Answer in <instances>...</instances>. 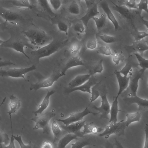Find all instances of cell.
Wrapping results in <instances>:
<instances>
[{
    "instance_id": "obj_43",
    "label": "cell",
    "mask_w": 148,
    "mask_h": 148,
    "mask_svg": "<svg viewBox=\"0 0 148 148\" xmlns=\"http://www.w3.org/2000/svg\"><path fill=\"white\" fill-rule=\"evenodd\" d=\"M97 46V41L96 39L92 38L86 42V47L87 49L90 50H94L96 49Z\"/></svg>"
},
{
    "instance_id": "obj_49",
    "label": "cell",
    "mask_w": 148,
    "mask_h": 148,
    "mask_svg": "<svg viewBox=\"0 0 148 148\" xmlns=\"http://www.w3.org/2000/svg\"><path fill=\"white\" fill-rule=\"evenodd\" d=\"M138 10H144L148 13V0H141L138 3Z\"/></svg>"
},
{
    "instance_id": "obj_44",
    "label": "cell",
    "mask_w": 148,
    "mask_h": 148,
    "mask_svg": "<svg viewBox=\"0 0 148 148\" xmlns=\"http://www.w3.org/2000/svg\"><path fill=\"white\" fill-rule=\"evenodd\" d=\"M89 144L90 143L88 140L78 141L71 144V148H83Z\"/></svg>"
},
{
    "instance_id": "obj_53",
    "label": "cell",
    "mask_w": 148,
    "mask_h": 148,
    "mask_svg": "<svg viewBox=\"0 0 148 148\" xmlns=\"http://www.w3.org/2000/svg\"><path fill=\"white\" fill-rule=\"evenodd\" d=\"M41 148H53V145L50 142L45 141L42 144Z\"/></svg>"
},
{
    "instance_id": "obj_54",
    "label": "cell",
    "mask_w": 148,
    "mask_h": 148,
    "mask_svg": "<svg viewBox=\"0 0 148 148\" xmlns=\"http://www.w3.org/2000/svg\"><path fill=\"white\" fill-rule=\"evenodd\" d=\"M14 64L9 61H0V67L14 65Z\"/></svg>"
},
{
    "instance_id": "obj_59",
    "label": "cell",
    "mask_w": 148,
    "mask_h": 148,
    "mask_svg": "<svg viewBox=\"0 0 148 148\" xmlns=\"http://www.w3.org/2000/svg\"><path fill=\"white\" fill-rule=\"evenodd\" d=\"M147 53H148V52H147Z\"/></svg>"
},
{
    "instance_id": "obj_38",
    "label": "cell",
    "mask_w": 148,
    "mask_h": 148,
    "mask_svg": "<svg viewBox=\"0 0 148 148\" xmlns=\"http://www.w3.org/2000/svg\"><path fill=\"white\" fill-rule=\"evenodd\" d=\"M96 52L98 54L109 56H112V53L111 48L108 46H101L96 50Z\"/></svg>"
},
{
    "instance_id": "obj_47",
    "label": "cell",
    "mask_w": 148,
    "mask_h": 148,
    "mask_svg": "<svg viewBox=\"0 0 148 148\" xmlns=\"http://www.w3.org/2000/svg\"><path fill=\"white\" fill-rule=\"evenodd\" d=\"M50 5L53 10L55 11L58 10L61 7L62 2L60 0H49Z\"/></svg>"
},
{
    "instance_id": "obj_9",
    "label": "cell",
    "mask_w": 148,
    "mask_h": 148,
    "mask_svg": "<svg viewBox=\"0 0 148 148\" xmlns=\"http://www.w3.org/2000/svg\"><path fill=\"white\" fill-rule=\"evenodd\" d=\"M61 72L53 73L47 78L35 84H32L29 89L30 90L36 91L39 89L47 88L52 86L53 84L61 77L65 76Z\"/></svg>"
},
{
    "instance_id": "obj_3",
    "label": "cell",
    "mask_w": 148,
    "mask_h": 148,
    "mask_svg": "<svg viewBox=\"0 0 148 148\" xmlns=\"http://www.w3.org/2000/svg\"><path fill=\"white\" fill-rule=\"evenodd\" d=\"M145 71L138 68H135L129 74L130 77L128 86L127 88L121 95L123 98L126 97H132L137 95L140 79L143 80Z\"/></svg>"
},
{
    "instance_id": "obj_37",
    "label": "cell",
    "mask_w": 148,
    "mask_h": 148,
    "mask_svg": "<svg viewBox=\"0 0 148 148\" xmlns=\"http://www.w3.org/2000/svg\"><path fill=\"white\" fill-rule=\"evenodd\" d=\"M123 51L120 53L116 52L113 53L112 55V60L115 65H117L121 62L124 61L125 60V57L123 54Z\"/></svg>"
},
{
    "instance_id": "obj_56",
    "label": "cell",
    "mask_w": 148,
    "mask_h": 148,
    "mask_svg": "<svg viewBox=\"0 0 148 148\" xmlns=\"http://www.w3.org/2000/svg\"><path fill=\"white\" fill-rule=\"evenodd\" d=\"M114 145L112 144L108 141H107L106 142L105 148H114Z\"/></svg>"
},
{
    "instance_id": "obj_55",
    "label": "cell",
    "mask_w": 148,
    "mask_h": 148,
    "mask_svg": "<svg viewBox=\"0 0 148 148\" xmlns=\"http://www.w3.org/2000/svg\"><path fill=\"white\" fill-rule=\"evenodd\" d=\"M114 145L116 146V148H125L116 138H115Z\"/></svg>"
},
{
    "instance_id": "obj_32",
    "label": "cell",
    "mask_w": 148,
    "mask_h": 148,
    "mask_svg": "<svg viewBox=\"0 0 148 148\" xmlns=\"http://www.w3.org/2000/svg\"><path fill=\"white\" fill-rule=\"evenodd\" d=\"M103 60H100L96 64L88 70L89 74L91 76H94L97 73H101L103 71Z\"/></svg>"
},
{
    "instance_id": "obj_46",
    "label": "cell",
    "mask_w": 148,
    "mask_h": 148,
    "mask_svg": "<svg viewBox=\"0 0 148 148\" xmlns=\"http://www.w3.org/2000/svg\"><path fill=\"white\" fill-rule=\"evenodd\" d=\"M82 46V44L79 42H75L72 43L70 45L69 50L72 53H77L79 50Z\"/></svg>"
},
{
    "instance_id": "obj_58",
    "label": "cell",
    "mask_w": 148,
    "mask_h": 148,
    "mask_svg": "<svg viewBox=\"0 0 148 148\" xmlns=\"http://www.w3.org/2000/svg\"><path fill=\"white\" fill-rule=\"evenodd\" d=\"M147 86H148V83L147 84Z\"/></svg>"
},
{
    "instance_id": "obj_48",
    "label": "cell",
    "mask_w": 148,
    "mask_h": 148,
    "mask_svg": "<svg viewBox=\"0 0 148 148\" xmlns=\"http://www.w3.org/2000/svg\"><path fill=\"white\" fill-rule=\"evenodd\" d=\"M85 26L82 22H77L74 25L73 29L76 32L79 34L84 33L85 30Z\"/></svg>"
},
{
    "instance_id": "obj_26",
    "label": "cell",
    "mask_w": 148,
    "mask_h": 148,
    "mask_svg": "<svg viewBox=\"0 0 148 148\" xmlns=\"http://www.w3.org/2000/svg\"><path fill=\"white\" fill-rule=\"evenodd\" d=\"M128 47L138 52L141 56L143 55L144 51H148V45L147 41L144 39L134 41L131 45L128 46Z\"/></svg>"
},
{
    "instance_id": "obj_18",
    "label": "cell",
    "mask_w": 148,
    "mask_h": 148,
    "mask_svg": "<svg viewBox=\"0 0 148 148\" xmlns=\"http://www.w3.org/2000/svg\"><path fill=\"white\" fill-rule=\"evenodd\" d=\"M85 65L84 62L80 57L77 56H73L68 60L60 72L66 75V72L70 68L77 66Z\"/></svg>"
},
{
    "instance_id": "obj_41",
    "label": "cell",
    "mask_w": 148,
    "mask_h": 148,
    "mask_svg": "<svg viewBox=\"0 0 148 148\" xmlns=\"http://www.w3.org/2000/svg\"><path fill=\"white\" fill-rule=\"evenodd\" d=\"M100 38L104 42L111 44L114 42L116 40L115 37L113 36L107 34H103L99 36Z\"/></svg>"
},
{
    "instance_id": "obj_12",
    "label": "cell",
    "mask_w": 148,
    "mask_h": 148,
    "mask_svg": "<svg viewBox=\"0 0 148 148\" xmlns=\"http://www.w3.org/2000/svg\"><path fill=\"white\" fill-rule=\"evenodd\" d=\"M97 82V79L95 76H91L88 80L83 84L76 88L71 89L67 88L66 92L68 93H70L75 91L79 90L90 94L92 87Z\"/></svg>"
},
{
    "instance_id": "obj_29",
    "label": "cell",
    "mask_w": 148,
    "mask_h": 148,
    "mask_svg": "<svg viewBox=\"0 0 148 148\" xmlns=\"http://www.w3.org/2000/svg\"><path fill=\"white\" fill-rule=\"evenodd\" d=\"M13 7L23 8L32 9L33 6L29 1L27 0H15L7 1Z\"/></svg>"
},
{
    "instance_id": "obj_17",
    "label": "cell",
    "mask_w": 148,
    "mask_h": 148,
    "mask_svg": "<svg viewBox=\"0 0 148 148\" xmlns=\"http://www.w3.org/2000/svg\"><path fill=\"white\" fill-rule=\"evenodd\" d=\"M85 121H81L71 123L69 125L65 126H62L61 128L68 133H72L76 135L77 136H81L80 131L82 128L85 124Z\"/></svg>"
},
{
    "instance_id": "obj_28",
    "label": "cell",
    "mask_w": 148,
    "mask_h": 148,
    "mask_svg": "<svg viewBox=\"0 0 148 148\" xmlns=\"http://www.w3.org/2000/svg\"><path fill=\"white\" fill-rule=\"evenodd\" d=\"M101 86V82L99 81L92 87L91 89V96L90 99V101L88 106V107L92 102L100 96Z\"/></svg>"
},
{
    "instance_id": "obj_35",
    "label": "cell",
    "mask_w": 148,
    "mask_h": 148,
    "mask_svg": "<svg viewBox=\"0 0 148 148\" xmlns=\"http://www.w3.org/2000/svg\"><path fill=\"white\" fill-rule=\"evenodd\" d=\"M134 54L137 60L138 66L145 71L146 70L148 69V59H145L142 56L137 52L134 53Z\"/></svg>"
},
{
    "instance_id": "obj_10",
    "label": "cell",
    "mask_w": 148,
    "mask_h": 148,
    "mask_svg": "<svg viewBox=\"0 0 148 148\" xmlns=\"http://www.w3.org/2000/svg\"><path fill=\"white\" fill-rule=\"evenodd\" d=\"M0 45L1 47L9 48L22 53L27 58L29 59L25 51V48L27 47V44L22 40H17L9 42L8 40Z\"/></svg>"
},
{
    "instance_id": "obj_16",
    "label": "cell",
    "mask_w": 148,
    "mask_h": 148,
    "mask_svg": "<svg viewBox=\"0 0 148 148\" xmlns=\"http://www.w3.org/2000/svg\"><path fill=\"white\" fill-rule=\"evenodd\" d=\"M47 90L46 95L41 103L40 104L37 105L38 107L37 110L33 112V113L35 116H37L38 114H41L47 108L49 105L50 97L56 92V91L53 90H49L47 89Z\"/></svg>"
},
{
    "instance_id": "obj_4",
    "label": "cell",
    "mask_w": 148,
    "mask_h": 148,
    "mask_svg": "<svg viewBox=\"0 0 148 148\" xmlns=\"http://www.w3.org/2000/svg\"><path fill=\"white\" fill-rule=\"evenodd\" d=\"M56 115V114L54 112L48 111L38 116H35L33 117L31 120L35 123L33 128V130L41 129L44 134H49L51 132L49 121Z\"/></svg>"
},
{
    "instance_id": "obj_21",
    "label": "cell",
    "mask_w": 148,
    "mask_h": 148,
    "mask_svg": "<svg viewBox=\"0 0 148 148\" xmlns=\"http://www.w3.org/2000/svg\"><path fill=\"white\" fill-rule=\"evenodd\" d=\"M83 128V130L80 131L81 136L89 134H97L103 131L104 129V128L95 125L93 122L85 123Z\"/></svg>"
},
{
    "instance_id": "obj_39",
    "label": "cell",
    "mask_w": 148,
    "mask_h": 148,
    "mask_svg": "<svg viewBox=\"0 0 148 148\" xmlns=\"http://www.w3.org/2000/svg\"><path fill=\"white\" fill-rule=\"evenodd\" d=\"M132 35L134 38V41L142 40L148 36V33H147L146 31L141 32L137 29L133 31Z\"/></svg>"
},
{
    "instance_id": "obj_7",
    "label": "cell",
    "mask_w": 148,
    "mask_h": 148,
    "mask_svg": "<svg viewBox=\"0 0 148 148\" xmlns=\"http://www.w3.org/2000/svg\"><path fill=\"white\" fill-rule=\"evenodd\" d=\"M101 86L100 90V97L101 98V104L100 106L97 107L93 105L92 108L98 111L100 114V118L109 120L108 114L110 113V106L107 96V92L105 87Z\"/></svg>"
},
{
    "instance_id": "obj_40",
    "label": "cell",
    "mask_w": 148,
    "mask_h": 148,
    "mask_svg": "<svg viewBox=\"0 0 148 148\" xmlns=\"http://www.w3.org/2000/svg\"><path fill=\"white\" fill-rule=\"evenodd\" d=\"M123 5L130 10L138 9V3L134 0H125L122 2Z\"/></svg>"
},
{
    "instance_id": "obj_1",
    "label": "cell",
    "mask_w": 148,
    "mask_h": 148,
    "mask_svg": "<svg viewBox=\"0 0 148 148\" xmlns=\"http://www.w3.org/2000/svg\"><path fill=\"white\" fill-rule=\"evenodd\" d=\"M68 41V39L62 41L53 40L47 44L31 51L30 54L39 62L40 59L49 57L62 48L67 44Z\"/></svg>"
},
{
    "instance_id": "obj_34",
    "label": "cell",
    "mask_w": 148,
    "mask_h": 148,
    "mask_svg": "<svg viewBox=\"0 0 148 148\" xmlns=\"http://www.w3.org/2000/svg\"><path fill=\"white\" fill-rule=\"evenodd\" d=\"M94 21L97 29L99 30L104 27L106 21V16L103 14L99 16L94 17L92 19Z\"/></svg>"
},
{
    "instance_id": "obj_52",
    "label": "cell",
    "mask_w": 148,
    "mask_h": 148,
    "mask_svg": "<svg viewBox=\"0 0 148 148\" xmlns=\"http://www.w3.org/2000/svg\"><path fill=\"white\" fill-rule=\"evenodd\" d=\"M84 1L87 10L92 7L96 3L95 2V0H85Z\"/></svg>"
},
{
    "instance_id": "obj_6",
    "label": "cell",
    "mask_w": 148,
    "mask_h": 148,
    "mask_svg": "<svg viewBox=\"0 0 148 148\" xmlns=\"http://www.w3.org/2000/svg\"><path fill=\"white\" fill-rule=\"evenodd\" d=\"M36 66L33 65L27 68H13L5 69H0V75L2 77H11L14 78H22L27 82H29L27 80L25 75L27 73L35 70Z\"/></svg>"
},
{
    "instance_id": "obj_11",
    "label": "cell",
    "mask_w": 148,
    "mask_h": 148,
    "mask_svg": "<svg viewBox=\"0 0 148 148\" xmlns=\"http://www.w3.org/2000/svg\"><path fill=\"white\" fill-rule=\"evenodd\" d=\"M125 103L130 106L133 103L136 104L139 111L148 110V100L143 99L137 95L132 97H126L123 98Z\"/></svg>"
},
{
    "instance_id": "obj_27",
    "label": "cell",
    "mask_w": 148,
    "mask_h": 148,
    "mask_svg": "<svg viewBox=\"0 0 148 148\" xmlns=\"http://www.w3.org/2000/svg\"><path fill=\"white\" fill-rule=\"evenodd\" d=\"M78 136L75 134L68 133L62 137L58 143V148H65L72 141L76 139Z\"/></svg>"
},
{
    "instance_id": "obj_14",
    "label": "cell",
    "mask_w": 148,
    "mask_h": 148,
    "mask_svg": "<svg viewBox=\"0 0 148 148\" xmlns=\"http://www.w3.org/2000/svg\"><path fill=\"white\" fill-rule=\"evenodd\" d=\"M114 74L116 78L119 85V90L117 96L119 97L127 88L129 84V76L122 75L119 71L115 70Z\"/></svg>"
},
{
    "instance_id": "obj_51",
    "label": "cell",
    "mask_w": 148,
    "mask_h": 148,
    "mask_svg": "<svg viewBox=\"0 0 148 148\" xmlns=\"http://www.w3.org/2000/svg\"><path fill=\"white\" fill-rule=\"evenodd\" d=\"M145 138L143 148H148V124H146L144 128Z\"/></svg>"
},
{
    "instance_id": "obj_2",
    "label": "cell",
    "mask_w": 148,
    "mask_h": 148,
    "mask_svg": "<svg viewBox=\"0 0 148 148\" xmlns=\"http://www.w3.org/2000/svg\"><path fill=\"white\" fill-rule=\"evenodd\" d=\"M23 34L30 44L37 47V49L47 44L53 40L46 32L38 28L28 29Z\"/></svg>"
},
{
    "instance_id": "obj_13",
    "label": "cell",
    "mask_w": 148,
    "mask_h": 148,
    "mask_svg": "<svg viewBox=\"0 0 148 148\" xmlns=\"http://www.w3.org/2000/svg\"><path fill=\"white\" fill-rule=\"evenodd\" d=\"M100 6L106 16L113 24L115 30H117L120 27L119 22L110 9L108 3L106 1H101Z\"/></svg>"
},
{
    "instance_id": "obj_20",
    "label": "cell",
    "mask_w": 148,
    "mask_h": 148,
    "mask_svg": "<svg viewBox=\"0 0 148 148\" xmlns=\"http://www.w3.org/2000/svg\"><path fill=\"white\" fill-rule=\"evenodd\" d=\"M9 98L10 110L7 113L9 116L10 122H12V114L16 113L20 108L21 106V100L13 94L11 95Z\"/></svg>"
},
{
    "instance_id": "obj_33",
    "label": "cell",
    "mask_w": 148,
    "mask_h": 148,
    "mask_svg": "<svg viewBox=\"0 0 148 148\" xmlns=\"http://www.w3.org/2000/svg\"><path fill=\"white\" fill-rule=\"evenodd\" d=\"M51 129L54 136L53 143H54L61 134L62 130L56 121H53L52 122Z\"/></svg>"
},
{
    "instance_id": "obj_36",
    "label": "cell",
    "mask_w": 148,
    "mask_h": 148,
    "mask_svg": "<svg viewBox=\"0 0 148 148\" xmlns=\"http://www.w3.org/2000/svg\"><path fill=\"white\" fill-rule=\"evenodd\" d=\"M69 12L71 14L77 15L80 13L79 6L75 1H73L68 8Z\"/></svg>"
},
{
    "instance_id": "obj_42",
    "label": "cell",
    "mask_w": 148,
    "mask_h": 148,
    "mask_svg": "<svg viewBox=\"0 0 148 148\" xmlns=\"http://www.w3.org/2000/svg\"><path fill=\"white\" fill-rule=\"evenodd\" d=\"M57 26L60 32L64 33L66 35H68L69 26L66 23L63 21H59L57 23Z\"/></svg>"
},
{
    "instance_id": "obj_23",
    "label": "cell",
    "mask_w": 148,
    "mask_h": 148,
    "mask_svg": "<svg viewBox=\"0 0 148 148\" xmlns=\"http://www.w3.org/2000/svg\"><path fill=\"white\" fill-rule=\"evenodd\" d=\"M91 76L89 74L77 75L69 82L67 88L71 89L80 86L88 81Z\"/></svg>"
},
{
    "instance_id": "obj_45",
    "label": "cell",
    "mask_w": 148,
    "mask_h": 148,
    "mask_svg": "<svg viewBox=\"0 0 148 148\" xmlns=\"http://www.w3.org/2000/svg\"><path fill=\"white\" fill-rule=\"evenodd\" d=\"M15 140L18 143L21 148H32L31 144L29 143L28 144H25L23 142L22 138V134L21 135L18 136L14 135Z\"/></svg>"
},
{
    "instance_id": "obj_25",
    "label": "cell",
    "mask_w": 148,
    "mask_h": 148,
    "mask_svg": "<svg viewBox=\"0 0 148 148\" xmlns=\"http://www.w3.org/2000/svg\"><path fill=\"white\" fill-rule=\"evenodd\" d=\"M0 15L4 20L9 22L17 21L20 17L17 13L3 8L1 9Z\"/></svg>"
},
{
    "instance_id": "obj_30",
    "label": "cell",
    "mask_w": 148,
    "mask_h": 148,
    "mask_svg": "<svg viewBox=\"0 0 148 148\" xmlns=\"http://www.w3.org/2000/svg\"><path fill=\"white\" fill-rule=\"evenodd\" d=\"M126 120L125 121L127 127L132 123L139 122L141 118V114L139 112L126 114Z\"/></svg>"
},
{
    "instance_id": "obj_57",
    "label": "cell",
    "mask_w": 148,
    "mask_h": 148,
    "mask_svg": "<svg viewBox=\"0 0 148 148\" xmlns=\"http://www.w3.org/2000/svg\"><path fill=\"white\" fill-rule=\"evenodd\" d=\"M140 17L143 23L147 29V30H148V21L144 19L143 17L141 16Z\"/></svg>"
},
{
    "instance_id": "obj_8",
    "label": "cell",
    "mask_w": 148,
    "mask_h": 148,
    "mask_svg": "<svg viewBox=\"0 0 148 148\" xmlns=\"http://www.w3.org/2000/svg\"><path fill=\"white\" fill-rule=\"evenodd\" d=\"M98 114V113L94 112L90 110L87 106L83 111L72 113L66 119H57L56 120L62 123L64 126H67L71 123L82 121L84 117L88 114L96 115Z\"/></svg>"
},
{
    "instance_id": "obj_5",
    "label": "cell",
    "mask_w": 148,
    "mask_h": 148,
    "mask_svg": "<svg viewBox=\"0 0 148 148\" xmlns=\"http://www.w3.org/2000/svg\"><path fill=\"white\" fill-rule=\"evenodd\" d=\"M127 127L125 121L121 120L115 123H109L106 126L103 132L99 135L106 139L108 138L112 134L120 136L124 135L125 129Z\"/></svg>"
},
{
    "instance_id": "obj_50",
    "label": "cell",
    "mask_w": 148,
    "mask_h": 148,
    "mask_svg": "<svg viewBox=\"0 0 148 148\" xmlns=\"http://www.w3.org/2000/svg\"><path fill=\"white\" fill-rule=\"evenodd\" d=\"M11 128L12 134L9 145L7 146H3V145L1 143L0 148H16L14 144V140H15L13 133L12 124L11 125Z\"/></svg>"
},
{
    "instance_id": "obj_19",
    "label": "cell",
    "mask_w": 148,
    "mask_h": 148,
    "mask_svg": "<svg viewBox=\"0 0 148 148\" xmlns=\"http://www.w3.org/2000/svg\"><path fill=\"white\" fill-rule=\"evenodd\" d=\"M112 3L114 5L112 7L113 10L118 12L125 18L129 21H132L134 18V13L131 10L125 6L122 5H118L112 1Z\"/></svg>"
},
{
    "instance_id": "obj_22",
    "label": "cell",
    "mask_w": 148,
    "mask_h": 148,
    "mask_svg": "<svg viewBox=\"0 0 148 148\" xmlns=\"http://www.w3.org/2000/svg\"><path fill=\"white\" fill-rule=\"evenodd\" d=\"M138 62L134 61L132 56H130L127 60L125 66L119 71L123 75L128 76L133 69L138 68Z\"/></svg>"
},
{
    "instance_id": "obj_24",
    "label": "cell",
    "mask_w": 148,
    "mask_h": 148,
    "mask_svg": "<svg viewBox=\"0 0 148 148\" xmlns=\"http://www.w3.org/2000/svg\"><path fill=\"white\" fill-rule=\"evenodd\" d=\"M118 97L116 95L113 98L110 112V117L109 120V123L117 122L118 113L119 111H122L119 108Z\"/></svg>"
},
{
    "instance_id": "obj_15",
    "label": "cell",
    "mask_w": 148,
    "mask_h": 148,
    "mask_svg": "<svg viewBox=\"0 0 148 148\" xmlns=\"http://www.w3.org/2000/svg\"><path fill=\"white\" fill-rule=\"evenodd\" d=\"M101 1H99L92 7L87 10L86 13L80 18L79 20L85 27H87L88 23L90 19H92L99 14V12L98 9V5Z\"/></svg>"
},
{
    "instance_id": "obj_31",
    "label": "cell",
    "mask_w": 148,
    "mask_h": 148,
    "mask_svg": "<svg viewBox=\"0 0 148 148\" xmlns=\"http://www.w3.org/2000/svg\"><path fill=\"white\" fill-rule=\"evenodd\" d=\"M37 3L41 8L51 16H54L55 14L52 9L49 0H38Z\"/></svg>"
}]
</instances>
